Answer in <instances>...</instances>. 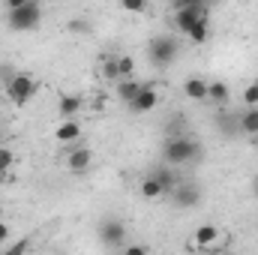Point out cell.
Listing matches in <instances>:
<instances>
[{"label":"cell","mask_w":258,"mask_h":255,"mask_svg":"<svg viewBox=\"0 0 258 255\" xmlns=\"http://www.w3.org/2000/svg\"><path fill=\"white\" fill-rule=\"evenodd\" d=\"M162 156L168 165H186V162H195L201 156V144L186 138V135H171L162 147Z\"/></svg>","instance_id":"obj_1"},{"label":"cell","mask_w":258,"mask_h":255,"mask_svg":"<svg viewBox=\"0 0 258 255\" xmlns=\"http://www.w3.org/2000/svg\"><path fill=\"white\" fill-rule=\"evenodd\" d=\"M3 87H6L9 102H12V105H18V108H21V105H27V102L36 96V81H33L30 75H24V72H15Z\"/></svg>","instance_id":"obj_2"},{"label":"cell","mask_w":258,"mask_h":255,"mask_svg":"<svg viewBox=\"0 0 258 255\" xmlns=\"http://www.w3.org/2000/svg\"><path fill=\"white\" fill-rule=\"evenodd\" d=\"M225 243H228V237H222V228H216V225L204 222V225H198V228H195L189 249H201V252H216V249H222Z\"/></svg>","instance_id":"obj_3"},{"label":"cell","mask_w":258,"mask_h":255,"mask_svg":"<svg viewBox=\"0 0 258 255\" xmlns=\"http://www.w3.org/2000/svg\"><path fill=\"white\" fill-rule=\"evenodd\" d=\"M42 18V9H39V0H27L24 6L12 9L9 12V27L12 30H33Z\"/></svg>","instance_id":"obj_4"},{"label":"cell","mask_w":258,"mask_h":255,"mask_svg":"<svg viewBox=\"0 0 258 255\" xmlns=\"http://www.w3.org/2000/svg\"><path fill=\"white\" fill-rule=\"evenodd\" d=\"M147 54H150V60L156 66H168L174 60V54H177V42L171 36H156V39H150Z\"/></svg>","instance_id":"obj_5"},{"label":"cell","mask_w":258,"mask_h":255,"mask_svg":"<svg viewBox=\"0 0 258 255\" xmlns=\"http://www.w3.org/2000/svg\"><path fill=\"white\" fill-rule=\"evenodd\" d=\"M201 18H207V3H192V6H177L174 9V27L180 33H186L195 21H201Z\"/></svg>","instance_id":"obj_6"},{"label":"cell","mask_w":258,"mask_h":255,"mask_svg":"<svg viewBox=\"0 0 258 255\" xmlns=\"http://www.w3.org/2000/svg\"><path fill=\"white\" fill-rule=\"evenodd\" d=\"M123 237H126V225H123L120 219H105V222L99 225V240H102L105 246L117 249V246H123Z\"/></svg>","instance_id":"obj_7"},{"label":"cell","mask_w":258,"mask_h":255,"mask_svg":"<svg viewBox=\"0 0 258 255\" xmlns=\"http://www.w3.org/2000/svg\"><path fill=\"white\" fill-rule=\"evenodd\" d=\"M171 195H174V204L183 207V210H189V207H195L201 201V189L195 183H189V180H177V186L171 189Z\"/></svg>","instance_id":"obj_8"},{"label":"cell","mask_w":258,"mask_h":255,"mask_svg":"<svg viewBox=\"0 0 258 255\" xmlns=\"http://www.w3.org/2000/svg\"><path fill=\"white\" fill-rule=\"evenodd\" d=\"M90 162H93V153H90V147H81V144H75L66 156V168L72 174H84L90 168Z\"/></svg>","instance_id":"obj_9"},{"label":"cell","mask_w":258,"mask_h":255,"mask_svg":"<svg viewBox=\"0 0 258 255\" xmlns=\"http://www.w3.org/2000/svg\"><path fill=\"white\" fill-rule=\"evenodd\" d=\"M159 105V96H156V90L150 87V84H144L141 90H138V96L129 102V108L135 111V114H147V111H153Z\"/></svg>","instance_id":"obj_10"},{"label":"cell","mask_w":258,"mask_h":255,"mask_svg":"<svg viewBox=\"0 0 258 255\" xmlns=\"http://www.w3.org/2000/svg\"><path fill=\"white\" fill-rule=\"evenodd\" d=\"M54 138H57V144H78V141H81V123H78L75 117L60 120L57 129H54Z\"/></svg>","instance_id":"obj_11"},{"label":"cell","mask_w":258,"mask_h":255,"mask_svg":"<svg viewBox=\"0 0 258 255\" xmlns=\"http://www.w3.org/2000/svg\"><path fill=\"white\" fill-rule=\"evenodd\" d=\"M81 105H84V102H81L78 93H63V96L57 99V114H60L63 120L66 117H75V114L81 111Z\"/></svg>","instance_id":"obj_12"},{"label":"cell","mask_w":258,"mask_h":255,"mask_svg":"<svg viewBox=\"0 0 258 255\" xmlns=\"http://www.w3.org/2000/svg\"><path fill=\"white\" fill-rule=\"evenodd\" d=\"M207 84H210V81H204V78L192 75V78L183 81V93H186L189 99H195V102H204V99H207Z\"/></svg>","instance_id":"obj_13"},{"label":"cell","mask_w":258,"mask_h":255,"mask_svg":"<svg viewBox=\"0 0 258 255\" xmlns=\"http://www.w3.org/2000/svg\"><path fill=\"white\" fill-rule=\"evenodd\" d=\"M240 135H258V105H246V111L237 114Z\"/></svg>","instance_id":"obj_14"},{"label":"cell","mask_w":258,"mask_h":255,"mask_svg":"<svg viewBox=\"0 0 258 255\" xmlns=\"http://www.w3.org/2000/svg\"><path fill=\"white\" fill-rule=\"evenodd\" d=\"M186 36H189V42H192V45H204V42L210 39V24H207V18L195 21L192 27L186 30Z\"/></svg>","instance_id":"obj_15"},{"label":"cell","mask_w":258,"mask_h":255,"mask_svg":"<svg viewBox=\"0 0 258 255\" xmlns=\"http://www.w3.org/2000/svg\"><path fill=\"white\" fill-rule=\"evenodd\" d=\"M150 174H153V177L162 183V189H165V192H171L174 186H177V180H180V177L171 171V165H159V168H153Z\"/></svg>","instance_id":"obj_16"},{"label":"cell","mask_w":258,"mask_h":255,"mask_svg":"<svg viewBox=\"0 0 258 255\" xmlns=\"http://www.w3.org/2000/svg\"><path fill=\"white\" fill-rule=\"evenodd\" d=\"M228 96H231V90H228L225 81H210V84H207V99H213L216 105H225Z\"/></svg>","instance_id":"obj_17"},{"label":"cell","mask_w":258,"mask_h":255,"mask_svg":"<svg viewBox=\"0 0 258 255\" xmlns=\"http://www.w3.org/2000/svg\"><path fill=\"white\" fill-rule=\"evenodd\" d=\"M144 84L141 81H135V78H120V84H117V96L123 99V102H132L135 96H138V90H141Z\"/></svg>","instance_id":"obj_18"},{"label":"cell","mask_w":258,"mask_h":255,"mask_svg":"<svg viewBox=\"0 0 258 255\" xmlns=\"http://www.w3.org/2000/svg\"><path fill=\"white\" fill-rule=\"evenodd\" d=\"M216 126L222 129L228 138H234V135L240 132V120H237V114H228V117H225V114H219V117H216Z\"/></svg>","instance_id":"obj_19"},{"label":"cell","mask_w":258,"mask_h":255,"mask_svg":"<svg viewBox=\"0 0 258 255\" xmlns=\"http://www.w3.org/2000/svg\"><path fill=\"white\" fill-rule=\"evenodd\" d=\"M141 195H144V198H159V195H165V189H162V183H159L153 174H147V177L141 180Z\"/></svg>","instance_id":"obj_20"},{"label":"cell","mask_w":258,"mask_h":255,"mask_svg":"<svg viewBox=\"0 0 258 255\" xmlns=\"http://www.w3.org/2000/svg\"><path fill=\"white\" fill-rule=\"evenodd\" d=\"M102 75H105L108 81H117V78H120V72H117V57H102Z\"/></svg>","instance_id":"obj_21"},{"label":"cell","mask_w":258,"mask_h":255,"mask_svg":"<svg viewBox=\"0 0 258 255\" xmlns=\"http://www.w3.org/2000/svg\"><path fill=\"white\" fill-rule=\"evenodd\" d=\"M12 162H15V153H12L9 147H0V177H3V174H9Z\"/></svg>","instance_id":"obj_22"},{"label":"cell","mask_w":258,"mask_h":255,"mask_svg":"<svg viewBox=\"0 0 258 255\" xmlns=\"http://www.w3.org/2000/svg\"><path fill=\"white\" fill-rule=\"evenodd\" d=\"M117 72H120V78H132V72H135V60L123 54V57H117Z\"/></svg>","instance_id":"obj_23"},{"label":"cell","mask_w":258,"mask_h":255,"mask_svg":"<svg viewBox=\"0 0 258 255\" xmlns=\"http://www.w3.org/2000/svg\"><path fill=\"white\" fill-rule=\"evenodd\" d=\"M120 6H123L126 12H132V15H138V12L147 9V0H120Z\"/></svg>","instance_id":"obj_24"},{"label":"cell","mask_w":258,"mask_h":255,"mask_svg":"<svg viewBox=\"0 0 258 255\" xmlns=\"http://www.w3.org/2000/svg\"><path fill=\"white\" fill-rule=\"evenodd\" d=\"M243 102H246V105H258V84H249V87L243 90Z\"/></svg>","instance_id":"obj_25"},{"label":"cell","mask_w":258,"mask_h":255,"mask_svg":"<svg viewBox=\"0 0 258 255\" xmlns=\"http://www.w3.org/2000/svg\"><path fill=\"white\" fill-rule=\"evenodd\" d=\"M9 234H12V228L0 219V246H3V243H9Z\"/></svg>","instance_id":"obj_26"},{"label":"cell","mask_w":258,"mask_h":255,"mask_svg":"<svg viewBox=\"0 0 258 255\" xmlns=\"http://www.w3.org/2000/svg\"><path fill=\"white\" fill-rule=\"evenodd\" d=\"M27 246H30L27 240H21V243H12V246H9V255H21L24 249H27Z\"/></svg>","instance_id":"obj_27"},{"label":"cell","mask_w":258,"mask_h":255,"mask_svg":"<svg viewBox=\"0 0 258 255\" xmlns=\"http://www.w3.org/2000/svg\"><path fill=\"white\" fill-rule=\"evenodd\" d=\"M27 0H3V6H6V12H12V9H18V6H24Z\"/></svg>","instance_id":"obj_28"},{"label":"cell","mask_w":258,"mask_h":255,"mask_svg":"<svg viewBox=\"0 0 258 255\" xmlns=\"http://www.w3.org/2000/svg\"><path fill=\"white\" fill-rule=\"evenodd\" d=\"M192 3H210V0H174V9L177 6H192Z\"/></svg>","instance_id":"obj_29"},{"label":"cell","mask_w":258,"mask_h":255,"mask_svg":"<svg viewBox=\"0 0 258 255\" xmlns=\"http://www.w3.org/2000/svg\"><path fill=\"white\" fill-rule=\"evenodd\" d=\"M126 252L129 255H141V252H147V246H126Z\"/></svg>","instance_id":"obj_30"},{"label":"cell","mask_w":258,"mask_h":255,"mask_svg":"<svg viewBox=\"0 0 258 255\" xmlns=\"http://www.w3.org/2000/svg\"><path fill=\"white\" fill-rule=\"evenodd\" d=\"M252 192H255V195H258V177H255V180H252Z\"/></svg>","instance_id":"obj_31"},{"label":"cell","mask_w":258,"mask_h":255,"mask_svg":"<svg viewBox=\"0 0 258 255\" xmlns=\"http://www.w3.org/2000/svg\"><path fill=\"white\" fill-rule=\"evenodd\" d=\"M0 216H3V207H0Z\"/></svg>","instance_id":"obj_32"},{"label":"cell","mask_w":258,"mask_h":255,"mask_svg":"<svg viewBox=\"0 0 258 255\" xmlns=\"http://www.w3.org/2000/svg\"><path fill=\"white\" fill-rule=\"evenodd\" d=\"M0 138H3V129H0Z\"/></svg>","instance_id":"obj_33"}]
</instances>
